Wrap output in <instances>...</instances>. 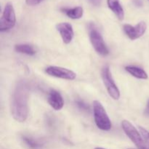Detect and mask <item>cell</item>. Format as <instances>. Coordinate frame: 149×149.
Returning a JSON list of instances; mask_svg holds the SVG:
<instances>
[{"mask_svg": "<svg viewBox=\"0 0 149 149\" xmlns=\"http://www.w3.org/2000/svg\"><path fill=\"white\" fill-rule=\"evenodd\" d=\"M91 4H93L95 7H98L100 5L102 2V0H88Z\"/></svg>", "mask_w": 149, "mask_h": 149, "instance_id": "obj_19", "label": "cell"}, {"mask_svg": "<svg viewBox=\"0 0 149 149\" xmlns=\"http://www.w3.org/2000/svg\"><path fill=\"white\" fill-rule=\"evenodd\" d=\"M16 23V16L14 7L10 2L6 4L0 19V31L4 32L13 29Z\"/></svg>", "mask_w": 149, "mask_h": 149, "instance_id": "obj_5", "label": "cell"}, {"mask_svg": "<svg viewBox=\"0 0 149 149\" xmlns=\"http://www.w3.org/2000/svg\"><path fill=\"white\" fill-rule=\"evenodd\" d=\"M56 29L59 32L63 42L65 45H68L73 40L74 36V29L71 24L67 22L60 23L57 24Z\"/></svg>", "mask_w": 149, "mask_h": 149, "instance_id": "obj_9", "label": "cell"}, {"mask_svg": "<svg viewBox=\"0 0 149 149\" xmlns=\"http://www.w3.org/2000/svg\"><path fill=\"white\" fill-rule=\"evenodd\" d=\"M101 77L103 84H104L109 95L113 100H119L120 97V91L112 77L109 65H106L103 68L101 71Z\"/></svg>", "mask_w": 149, "mask_h": 149, "instance_id": "obj_4", "label": "cell"}, {"mask_svg": "<svg viewBox=\"0 0 149 149\" xmlns=\"http://www.w3.org/2000/svg\"><path fill=\"white\" fill-rule=\"evenodd\" d=\"M145 114L146 116H149V100L147 102V105H146V108L145 109Z\"/></svg>", "mask_w": 149, "mask_h": 149, "instance_id": "obj_20", "label": "cell"}, {"mask_svg": "<svg viewBox=\"0 0 149 149\" xmlns=\"http://www.w3.org/2000/svg\"><path fill=\"white\" fill-rule=\"evenodd\" d=\"M48 103L55 111H60L64 106V101L61 93L55 90H52L48 95Z\"/></svg>", "mask_w": 149, "mask_h": 149, "instance_id": "obj_10", "label": "cell"}, {"mask_svg": "<svg viewBox=\"0 0 149 149\" xmlns=\"http://www.w3.org/2000/svg\"><path fill=\"white\" fill-rule=\"evenodd\" d=\"M23 140L25 142V143L29 146L30 148L36 149L39 148L41 146V144L39 143H38L37 141H35V140L32 139V138H29V137H23Z\"/></svg>", "mask_w": 149, "mask_h": 149, "instance_id": "obj_15", "label": "cell"}, {"mask_svg": "<svg viewBox=\"0 0 149 149\" xmlns=\"http://www.w3.org/2000/svg\"><path fill=\"white\" fill-rule=\"evenodd\" d=\"M15 50L19 53L26 54L28 55H33L36 54V50L33 46L27 44H19L15 46Z\"/></svg>", "mask_w": 149, "mask_h": 149, "instance_id": "obj_14", "label": "cell"}, {"mask_svg": "<svg viewBox=\"0 0 149 149\" xmlns=\"http://www.w3.org/2000/svg\"><path fill=\"white\" fill-rule=\"evenodd\" d=\"M77 105L78 106V107L80 109L84 111L88 110V106H87V104L84 103V102L81 101V100H79V101H77Z\"/></svg>", "mask_w": 149, "mask_h": 149, "instance_id": "obj_17", "label": "cell"}, {"mask_svg": "<svg viewBox=\"0 0 149 149\" xmlns=\"http://www.w3.org/2000/svg\"><path fill=\"white\" fill-rule=\"evenodd\" d=\"M43 0H26V2L29 6H35L41 3Z\"/></svg>", "mask_w": 149, "mask_h": 149, "instance_id": "obj_18", "label": "cell"}, {"mask_svg": "<svg viewBox=\"0 0 149 149\" xmlns=\"http://www.w3.org/2000/svg\"><path fill=\"white\" fill-rule=\"evenodd\" d=\"M29 89L25 83L19 82L15 87L11 101V113L13 119L24 122L28 118Z\"/></svg>", "mask_w": 149, "mask_h": 149, "instance_id": "obj_1", "label": "cell"}, {"mask_svg": "<svg viewBox=\"0 0 149 149\" xmlns=\"http://www.w3.org/2000/svg\"><path fill=\"white\" fill-rule=\"evenodd\" d=\"M93 113L95 125L99 129L103 131H109L111 129V122L107 112L98 100H94L93 102Z\"/></svg>", "mask_w": 149, "mask_h": 149, "instance_id": "obj_2", "label": "cell"}, {"mask_svg": "<svg viewBox=\"0 0 149 149\" xmlns=\"http://www.w3.org/2000/svg\"><path fill=\"white\" fill-rule=\"evenodd\" d=\"M147 25L144 21L139 22L135 26L130 24H125L123 26L124 32L131 40H135L141 37L145 33Z\"/></svg>", "mask_w": 149, "mask_h": 149, "instance_id": "obj_8", "label": "cell"}, {"mask_svg": "<svg viewBox=\"0 0 149 149\" xmlns=\"http://www.w3.org/2000/svg\"><path fill=\"white\" fill-rule=\"evenodd\" d=\"M45 73L50 77H56V78L62 79L74 80L77 77V74L68 68H63L60 66H54L50 65L45 68Z\"/></svg>", "mask_w": 149, "mask_h": 149, "instance_id": "obj_7", "label": "cell"}, {"mask_svg": "<svg viewBox=\"0 0 149 149\" xmlns=\"http://www.w3.org/2000/svg\"><path fill=\"white\" fill-rule=\"evenodd\" d=\"M61 11L68 16L70 18L73 20H77V19L81 18L83 16L84 10L81 7H75L73 8H62Z\"/></svg>", "mask_w": 149, "mask_h": 149, "instance_id": "obj_12", "label": "cell"}, {"mask_svg": "<svg viewBox=\"0 0 149 149\" xmlns=\"http://www.w3.org/2000/svg\"><path fill=\"white\" fill-rule=\"evenodd\" d=\"M88 31L90 42H91L95 50L97 52V53L102 55V56H106V55H109V49H108L106 43L104 42L103 36L100 34L96 26L93 23L89 24Z\"/></svg>", "mask_w": 149, "mask_h": 149, "instance_id": "obj_3", "label": "cell"}, {"mask_svg": "<svg viewBox=\"0 0 149 149\" xmlns=\"http://www.w3.org/2000/svg\"><path fill=\"white\" fill-rule=\"evenodd\" d=\"M128 149H132V148H128Z\"/></svg>", "mask_w": 149, "mask_h": 149, "instance_id": "obj_22", "label": "cell"}, {"mask_svg": "<svg viewBox=\"0 0 149 149\" xmlns=\"http://www.w3.org/2000/svg\"><path fill=\"white\" fill-rule=\"evenodd\" d=\"M122 127L128 138L132 141L133 143L139 149H146L143 139L140 132L133 126L130 122L127 120H123L122 122Z\"/></svg>", "mask_w": 149, "mask_h": 149, "instance_id": "obj_6", "label": "cell"}, {"mask_svg": "<svg viewBox=\"0 0 149 149\" xmlns=\"http://www.w3.org/2000/svg\"><path fill=\"white\" fill-rule=\"evenodd\" d=\"M125 70L132 77L139 79H147L148 78L147 73L143 68L134 65H127L125 67Z\"/></svg>", "mask_w": 149, "mask_h": 149, "instance_id": "obj_13", "label": "cell"}, {"mask_svg": "<svg viewBox=\"0 0 149 149\" xmlns=\"http://www.w3.org/2000/svg\"><path fill=\"white\" fill-rule=\"evenodd\" d=\"M107 4L109 8L114 13L119 20H124L125 11L119 0H107Z\"/></svg>", "mask_w": 149, "mask_h": 149, "instance_id": "obj_11", "label": "cell"}, {"mask_svg": "<svg viewBox=\"0 0 149 149\" xmlns=\"http://www.w3.org/2000/svg\"><path fill=\"white\" fill-rule=\"evenodd\" d=\"M95 149H106V148H100V147H97V148H95Z\"/></svg>", "mask_w": 149, "mask_h": 149, "instance_id": "obj_21", "label": "cell"}, {"mask_svg": "<svg viewBox=\"0 0 149 149\" xmlns=\"http://www.w3.org/2000/svg\"><path fill=\"white\" fill-rule=\"evenodd\" d=\"M139 132L143 139L146 149H149V132L142 127H139Z\"/></svg>", "mask_w": 149, "mask_h": 149, "instance_id": "obj_16", "label": "cell"}]
</instances>
